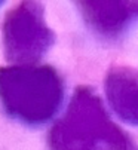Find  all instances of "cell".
<instances>
[{"label":"cell","instance_id":"3","mask_svg":"<svg viewBox=\"0 0 138 150\" xmlns=\"http://www.w3.org/2000/svg\"><path fill=\"white\" fill-rule=\"evenodd\" d=\"M2 37L8 61L21 66L40 61L55 42L45 9L37 2H22L11 9L3 21Z\"/></svg>","mask_w":138,"mask_h":150},{"label":"cell","instance_id":"1","mask_svg":"<svg viewBox=\"0 0 138 150\" xmlns=\"http://www.w3.org/2000/svg\"><path fill=\"white\" fill-rule=\"evenodd\" d=\"M64 80L49 66L11 64L0 69V105L5 113L27 126L52 120L64 101Z\"/></svg>","mask_w":138,"mask_h":150},{"label":"cell","instance_id":"5","mask_svg":"<svg viewBox=\"0 0 138 150\" xmlns=\"http://www.w3.org/2000/svg\"><path fill=\"white\" fill-rule=\"evenodd\" d=\"M77 6L85 23L107 39L125 33L131 21L138 18V2H80Z\"/></svg>","mask_w":138,"mask_h":150},{"label":"cell","instance_id":"6","mask_svg":"<svg viewBox=\"0 0 138 150\" xmlns=\"http://www.w3.org/2000/svg\"><path fill=\"white\" fill-rule=\"evenodd\" d=\"M0 6H3V2H0Z\"/></svg>","mask_w":138,"mask_h":150},{"label":"cell","instance_id":"2","mask_svg":"<svg viewBox=\"0 0 138 150\" xmlns=\"http://www.w3.org/2000/svg\"><path fill=\"white\" fill-rule=\"evenodd\" d=\"M51 150H138L89 86H80L49 134Z\"/></svg>","mask_w":138,"mask_h":150},{"label":"cell","instance_id":"4","mask_svg":"<svg viewBox=\"0 0 138 150\" xmlns=\"http://www.w3.org/2000/svg\"><path fill=\"white\" fill-rule=\"evenodd\" d=\"M104 92L114 115L138 128V70L125 66L111 67L104 79Z\"/></svg>","mask_w":138,"mask_h":150}]
</instances>
